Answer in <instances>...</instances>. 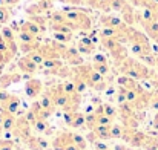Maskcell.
Segmentation results:
<instances>
[{
    "label": "cell",
    "instance_id": "6da1fadb",
    "mask_svg": "<svg viewBox=\"0 0 158 150\" xmlns=\"http://www.w3.org/2000/svg\"><path fill=\"white\" fill-rule=\"evenodd\" d=\"M118 71L123 74V75H127L134 80H148L151 77V74L154 72L148 64L141 63V61H137L135 58H131L127 57L124 61H121L118 66Z\"/></svg>",
    "mask_w": 158,
    "mask_h": 150
},
{
    "label": "cell",
    "instance_id": "7a4b0ae2",
    "mask_svg": "<svg viewBox=\"0 0 158 150\" xmlns=\"http://www.w3.org/2000/svg\"><path fill=\"white\" fill-rule=\"evenodd\" d=\"M63 12H64L66 18L69 20V23L72 25L74 31H85V32H86V31L91 29L92 20H91V17L88 15L86 11H83V9L74 6V8H66V9H63Z\"/></svg>",
    "mask_w": 158,
    "mask_h": 150
},
{
    "label": "cell",
    "instance_id": "3957f363",
    "mask_svg": "<svg viewBox=\"0 0 158 150\" xmlns=\"http://www.w3.org/2000/svg\"><path fill=\"white\" fill-rule=\"evenodd\" d=\"M31 123L26 120V116H20V118H17V121H15V126H14V129H12V133H14V136H17V138H20V140H26V138H29L31 136Z\"/></svg>",
    "mask_w": 158,
    "mask_h": 150
},
{
    "label": "cell",
    "instance_id": "277c9868",
    "mask_svg": "<svg viewBox=\"0 0 158 150\" xmlns=\"http://www.w3.org/2000/svg\"><path fill=\"white\" fill-rule=\"evenodd\" d=\"M71 144H74V133H71V132H60V133H57L55 138L52 140V143H51L54 150H64Z\"/></svg>",
    "mask_w": 158,
    "mask_h": 150
},
{
    "label": "cell",
    "instance_id": "5b68a950",
    "mask_svg": "<svg viewBox=\"0 0 158 150\" xmlns=\"http://www.w3.org/2000/svg\"><path fill=\"white\" fill-rule=\"evenodd\" d=\"M61 58H63V61L64 63H68V64H71V66H80V64H83V57H81V54L78 52L77 48H72V46H68L64 52L61 54Z\"/></svg>",
    "mask_w": 158,
    "mask_h": 150
},
{
    "label": "cell",
    "instance_id": "8992f818",
    "mask_svg": "<svg viewBox=\"0 0 158 150\" xmlns=\"http://www.w3.org/2000/svg\"><path fill=\"white\" fill-rule=\"evenodd\" d=\"M100 23L103 25V28H110V29H126L129 25H126L123 22V18L120 17H115V15H110V14H105L100 17Z\"/></svg>",
    "mask_w": 158,
    "mask_h": 150
},
{
    "label": "cell",
    "instance_id": "52a82bcc",
    "mask_svg": "<svg viewBox=\"0 0 158 150\" xmlns=\"http://www.w3.org/2000/svg\"><path fill=\"white\" fill-rule=\"evenodd\" d=\"M25 94L29 98H37L39 95H42L43 94V84H42V81L37 80V78H29L25 83Z\"/></svg>",
    "mask_w": 158,
    "mask_h": 150
},
{
    "label": "cell",
    "instance_id": "ba28073f",
    "mask_svg": "<svg viewBox=\"0 0 158 150\" xmlns=\"http://www.w3.org/2000/svg\"><path fill=\"white\" fill-rule=\"evenodd\" d=\"M17 66H19V69H20L23 74H26V75H32V74H35L37 69H39V64H37L29 55H23L22 58H19Z\"/></svg>",
    "mask_w": 158,
    "mask_h": 150
},
{
    "label": "cell",
    "instance_id": "9c48e42d",
    "mask_svg": "<svg viewBox=\"0 0 158 150\" xmlns=\"http://www.w3.org/2000/svg\"><path fill=\"white\" fill-rule=\"evenodd\" d=\"M64 120L66 123L71 126V127H75V129H80L86 124V115L74 110V112H64Z\"/></svg>",
    "mask_w": 158,
    "mask_h": 150
},
{
    "label": "cell",
    "instance_id": "30bf717a",
    "mask_svg": "<svg viewBox=\"0 0 158 150\" xmlns=\"http://www.w3.org/2000/svg\"><path fill=\"white\" fill-rule=\"evenodd\" d=\"M92 67H94L98 74H102L103 77H106V75L109 74V71H110V66H109L107 58H106L105 55H102V54L94 55V60H92Z\"/></svg>",
    "mask_w": 158,
    "mask_h": 150
},
{
    "label": "cell",
    "instance_id": "8fae6325",
    "mask_svg": "<svg viewBox=\"0 0 158 150\" xmlns=\"http://www.w3.org/2000/svg\"><path fill=\"white\" fill-rule=\"evenodd\" d=\"M95 42L88 35V37H83V39H80L78 40V43H77V49L78 52L81 54V55H89V54H94L95 52Z\"/></svg>",
    "mask_w": 158,
    "mask_h": 150
},
{
    "label": "cell",
    "instance_id": "7c38bea8",
    "mask_svg": "<svg viewBox=\"0 0 158 150\" xmlns=\"http://www.w3.org/2000/svg\"><path fill=\"white\" fill-rule=\"evenodd\" d=\"M146 31V35L158 43V22L154 20H138Z\"/></svg>",
    "mask_w": 158,
    "mask_h": 150
},
{
    "label": "cell",
    "instance_id": "4fadbf2b",
    "mask_svg": "<svg viewBox=\"0 0 158 150\" xmlns=\"http://www.w3.org/2000/svg\"><path fill=\"white\" fill-rule=\"evenodd\" d=\"M19 31H22V32H28V34H32V35H35V37H39V35L43 32V29H42L35 22H32L31 18L22 22V25L19 26Z\"/></svg>",
    "mask_w": 158,
    "mask_h": 150
},
{
    "label": "cell",
    "instance_id": "5bb4252c",
    "mask_svg": "<svg viewBox=\"0 0 158 150\" xmlns=\"http://www.w3.org/2000/svg\"><path fill=\"white\" fill-rule=\"evenodd\" d=\"M22 80V75L19 72H9V74H2L0 75V89H6L14 83H19Z\"/></svg>",
    "mask_w": 158,
    "mask_h": 150
},
{
    "label": "cell",
    "instance_id": "9a60e30c",
    "mask_svg": "<svg viewBox=\"0 0 158 150\" xmlns=\"http://www.w3.org/2000/svg\"><path fill=\"white\" fill-rule=\"evenodd\" d=\"M25 144L28 146L29 150H43L48 147V141L39 136H29L25 140Z\"/></svg>",
    "mask_w": 158,
    "mask_h": 150
},
{
    "label": "cell",
    "instance_id": "2e32d148",
    "mask_svg": "<svg viewBox=\"0 0 158 150\" xmlns=\"http://www.w3.org/2000/svg\"><path fill=\"white\" fill-rule=\"evenodd\" d=\"M0 107L5 109V110H8L9 113H15V112L19 110V107H20V98L11 94V95L8 97V100L0 104Z\"/></svg>",
    "mask_w": 158,
    "mask_h": 150
},
{
    "label": "cell",
    "instance_id": "e0dca14e",
    "mask_svg": "<svg viewBox=\"0 0 158 150\" xmlns=\"http://www.w3.org/2000/svg\"><path fill=\"white\" fill-rule=\"evenodd\" d=\"M74 144L77 146L78 150H86V147H88V140L85 136L78 135V133H74Z\"/></svg>",
    "mask_w": 158,
    "mask_h": 150
},
{
    "label": "cell",
    "instance_id": "ac0fdd59",
    "mask_svg": "<svg viewBox=\"0 0 158 150\" xmlns=\"http://www.w3.org/2000/svg\"><path fill=\"white\" fill-rule=\"evenodd\" d=\"M9 18H11L9 6H6V5H0V25H5Z\"/></svg>",
    "mask_w": 158,
    "mask_h": 150
},
{
    "label": "cell",
    "instance_id": "d6986e66",
    "mask_svg": "<svg viewBox=\"0 0 158 150\" xmlns=\"http://www.w3.org/2000/svg\"><path fill=\"white\" fill-rule=\"evenodd\" d=\"M54 39L60 43H68L72 40V32H54Z\"/></svg>",
    "mask_w": 158,
    "mask_h": 150
},
{
    "label": "cell",
    "instance_id": "ffe728a7",
    "mask_svg": "<svg viewBox=\"0 0 158 150\" xmlns=\"http://www.w3.org/2000/svg\"><path fill=\"white\" fill-rule=\"evenodd\" d=\"M143 149L144 150H158V138L148 135V140H146Z\"/></svg>",
    "mask_w": 158,
    "mask_h": 150
},
{
    "label": "cell",
    "instance_id": "44dd1931",
    "mask_svg": "<svg viewBox=\"0 0 158 150\" xmlns=\"http://www.w3.org/2000/svg\"><path fill=\"white\" fill-rule=\"evenodd\" d=\"M123 130H124L123 126H118V124L110 126V138H121L123 136Z\"/></svg>",
    "mask_w": 158,
    "mask_h": 150
},
{
    "label": "cell",
    "instance_id": "7402d4cb",
    "mask_svg": "<svg viewBox=\"0 0 158 150\" xmlns=\"http://www.w3.org/2000/svg\"><path fill=\"white\" fill-rule=\"evenodd\" d=\"M103 113H105L106 116H109V118H115L117 115H118V112H117V109L115 107H112L110 104H103Z\"/></svg>",
    "mask_w": 158,
    "mask_h": 150
},
{
    "label": "cell",
    "instance_id": "603a6c76",
    "mask_svg": "<svg viewBox=\"0 0 158 150\" xmlns=\"http://www.w3.org/2000/svg\"><path fill=\"white\" fill-rule=\"evenodd\" d=\"M34 127H35V130L37 132H48V121L46 120H37L35 121V124H34Z\"/></svg>",
    "mask_w": 158,
    "mask_h": 150
},
{
    "label": "cell",
    "instance_id": "cb8c5ba5",
    "mask_svg": "<svg viewBox=\"0 0 158 150\" xmlns=\"http://www.w3.org/2000/svg\"><path fill=\"white\" fill-rule=\"evenodd\" d=\"M0 150H14L12 140H0Z\"/></svg>",
    "mask_w": 158,
    "mask_h": 150
},
{
    "label": "cell",
    "instance_id": "d4e9b609",
    "mask_svg": "<svg viewBox=\"0 0 158 150\" xmlns=\"http://www.w3.org/2000/svg\"><path fill=\"white\" fill-rule=\"evenodd\" d=\"M148 81L151 83V86H152L154 89H158V74L155 72V71L151 74V77L148 78Z\"/></svg>",
    "mask_w": 158,
    "mask_h": 150
},
{
    "label": "cell",
    "instance_id": "484cf974",
    "mask_svg": "<svg viewBox=\"0 0 158 150\" xmlns=\"http://www.w3.org/2000/svg\"><path fill=\"white\" fill-rule=\"evenodd\" d=\"M61 3H66V5H81V3H86V0H58Z\"/></svg>",
    "mask_w": 158,
    "mask_h": 150
},
{
    "label": "cell",
    "instance_id": "4316f807",
    "mask_svg": "<svg viewBox=\"0 0 158 150\" xmlns=\"http://www.w3.org/2000/svg\"><path fill=\"white\" fill-rule=\"evenodd\" d=\"M19 2H20V0H3V3H5L6 6H9V8H11V6H15Z\"/></svg>",
    "mask_w": 158,
    "mask_h": 150
},
{
    "label": "cell",
    "instance_id": "83f0119b",
    "mask_svg": "<svg viewBox=\"0 0 158 150\" xmlns=\"http://www.w3.org/2000/svg\"><path fill=\"white\" fill-rule=\"evenodd\" d=\"M114 150H134V149H131V147H126V146H121V144H117V146L114 147Z\"/></svg>",
    "mask_w": 158,
    "mask_h": 150
},
{
    "label": "cell",
    "instance_id": "f1b7e54d",
    "mask_svg": "<svg viewBox=\"0 0 158 150\" xmlns=\"http://www.w3.org/2000/svg\"><path fill=\"white\" fill-rule=\"evenodd\" d=\"M154 127H155V129H158V113L155 115V118H154Z\"/></svg>",
    "mask_w": 158,
    "mask_h": 150
},
{
    "label": "cell",
    "instance_id": "f546056e",
    "mask_svg": "<svg viewBox=\"0 0 158 150\" xmlns=\"http://www.w3.org/2000/svg\"><path fill=\"white\" fill-rule=\"evenodd\" d=\"M155 66H157V67H158V55H157V57H155Z\"/></svg>",
    "mask_w": 158,
    "mask_h": 150
},
{
    "label": "cell",
    "instance_id": "4dcf8cb0",
    "mask_svg": "<svg viewBox=\"0 0 158 150\" xmlns=\"http://www.w3.org/2000/svg\"><path fill=\"white\" fill-rule=\"evenodd\" d=\"M3 67H5V66H0V75H2V71H3Z\"/></svg>",
    "mask_w": 158,
    "mask_h": 150
}]
</instances>
